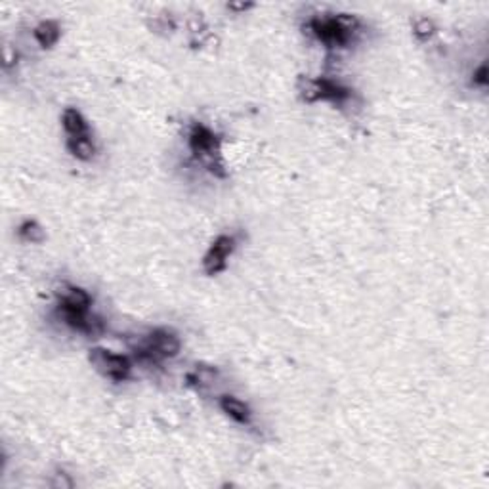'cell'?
Returning <instances> with one entry per match:
<instances>
[{
	"instance_id": "cell-7",
	"label": "cell",
	"mask_w": 489,
	"mask_h": 489,
	"mask_svg": "<svg viewBox=\"0 0 489 489\" xmlns=\"http://www.w3.org/2000/svg\"><path fill=\"white\" fill-rule=\"evenodd\" d=\"M318 85V99L323 101H333V104H342L350 98V90L341 86L339 83H333L329 78H316Z\"/></svg>"
},
{
	"instance_id": "cell-1",
	"label": "cell",
	"mask_w": 489,
	"mask_h": 489,
	"mask_svg": "<svg viewBox=\"0 0 489 489\" xmlns=\"http://www.w3.org/2000/svg\"><path fill=\"white\" fill-rule=\"evenodd\" d=\"M310 33L327 46H346L360 27L357 17L352 14H339L331 17H316L310 22Z\"/></svg>"
},
{
	"instance_id": "cell-6",
	"label": "cell",
	"mask_w": 489,
	"mask_h": 489,
	"mask_svg": "<svg viewBox=\"0 0 489 489\" xmlns=\"http://www.w3.org/2000/svg\"><path fill=\"white\" fill-rule=\"evenodd\" d=\"M57 297H59V306L78 310V312H88V308L92 304V298H90V295L85 289L71 287V285H64L57 291Z\"/></svg>"
},
{
	"instance_id": "cell-11",
	"label": "cell",
	"mask_w": 489,
	"mask_h": 489,
	"mask_svg": "<svg viewBox=\"0 0 489 489\" xmlns=\"http://www.w3.org/2000/svg\"><path fill=\"white\" fill-rule=\"evenodd\" d=\"M67 148L71 151L73 155L80 159V161H90L96 153V148H94L92 140L85 136V138H69L67 142Z\"/></svg>"
},
{
	"instance_id": "cell-8",
	"label": "cell",
	"mask_w": 489,
	"mask_h": 489,
	"mask_svg": "<svg viewBox=\"0 0 489 489\" xmlns=\"http://www.w3.org/2000/svg\"><path fill=\"white\" fill-rule=\"evenodd\" d=\"M220 407L222 411L227 413V415L234 418V420H237V423H241V425H248V423H250L253 413L248 409V405L245 404V402H241V399H237V397L234 396H222Z\"/></svg>"
},
{
	"instance_id": "cell-10",
	"label": "cell",
	"mask_w": 489,
	"mask_h": 489,
	"mask_svg": "<svg viewBox=\"0 0 489 489\" xmlns=\"http://www.w3.org/2000/svg\"><path fill=\"white\" fill-rule=\"evenodd\" d=\"M59 35H62V31L56 22H43L35 27L36 43L43 48H52L59 41Z\"/></svg>"
},
{
	"instance_id": "cell-9",
	"label": "cell",
	"mask_w": 489,
	"mask_h": 489,
	"mask_svg": "<svg viewBox=\"0 0 489 489\" xmlns=\"http://www.w3.org/2000/svg\"><path fill=\"white\" fill-rule=\"evenodd\" d=\"M62 121H64V128L65 132L69 134V138H85V136H88V125H86L85 117L78 113L77 109H71V107L65 109Z\"/></svg>"
},
{
	"instance_id": "cell-13",
	"label": "cell",
	"mask_w": 489,
	"mask_h": 489,
	"mask_svg": "<svg viewBox=\"0 0 489 489\" xmlns=\"http://www.w3.org/2000/svg\"><path fill=\"white\" fill-rule=\"evenodd\" d=\"M434 31H436V27H434V23L430 22L428 17H423V20H418V22L415 23V35H417L418 38H423V41L430 38V36L434 35Z\"/></svg>"
},
{
	"instance_id": "cell-4",
	"label": "cell",
	"mask_w": 489,
	"mask_h": 489,
	"mask_svg": "<svg viewBox=\"0 0 489 489\" xmlns=\"http://www.w3.org/2000/svg\"><path fill=\"white\" fill-rule=\"evenodd\" d=\"M190 148L193 155L199 157L201 161H206L214 171V161L220 153V140L211 128H206L205 125H195L190 132Z\"/></svg>"
},
{
	"instance_id": "cell-5",
	"label": "cell",
	"mask_w": 489,
	"mask_h": 489,
	"mask_svg": "<svg viewBox=\"0 0 489 489\" xmlns=\"http://www.w3.org/2000/svg\"><path fill=\"white\" fill-rule=\"evenodd\" d=\"M235 239L232 235H220L216 237L211 248L206 250L205 260H203V268L208 276H216L220 274L222 269L226 268L227 256L234 253Z\"/></svg>"
},
{
	"instance_id": "cell-12",
	"label": "cell",
	"mask_w": 489,
	"mask_h": 489,
	"mask_svg": "<svg viewBox=\"0 0 489 489\" xmlns=\"http://www.w3.org/2000/svg\"><path fill=\"white\" fill-rule=\"evenodd\" d=\"M20 235H22L25 241H31V243L44 241V229L33 220L23 222L22 227H20Z\"/></svg>"
},
{
	"instance_id": "cell-14",
	"label": "cell",
	"mask_w": 489,
	"mask_h": 489,
	"mask_svg": "<svg viewBox=\"0 0 489 489\" xmlns=\"http://www.w3.org/2000/svg\"><path fill=\"white\" fill-rule=\"evenodd\" d=\"M474 85L486 86L488 85V65L483 64L478 67V71L474 73Z\"/></svg>"
},
{
	"instance_id": "cell-2",
	"label": "cell",
	"mask_w": 489,
	"mask_h": 489,
	"mask_svg": "<svg viewBox=\"0 0 489 489\" xmlns=\"http://www.w3.org/2000/svg\"><path fill=\"white\" fill-rule=\"evenodd\" d=\"M180 348H182L180 339L172 331L157 329L149 336L148 344L138 352L149 362H157V360H164V357H176L180 354Z\"/></svg>"
},
{
	"instance_id": "cell-3",
	"label": "cell",
	"mask_w": 489,
	"mask_h": 489,
	"mask_svg": "<svg viewBox=\"0 0 489 489\" xmlns=\"http://www.w3.org/2000/svg\"><path fill=\"white\" fill-rule=\"evenodd\" d=\"M90 362H92V365H96L99 373H104L111 381H125L130 375V369H132L127 355L113 354V352L104 350V348L90 350Z\"/></svg>"
}]
</instances>
